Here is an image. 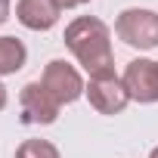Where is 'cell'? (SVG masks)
<instances>
[{
    "label": "cell",
    "mask_w": 158,
    "mask_h": 158,
    "mask_svg": "<svg viewBox=\"0 0 158 158\" xmlns=\"http://www.w3.org/2000/svg\"><path fill=\"white\" fill-rule=\"evenodd\" d=\"M65 47L84 65L90 77H112L115 74V53H112V28L96 16H77L65 28Z\"/></svg>",
    "instance_id": "6da1fadb"
},
{
    "label": "cell",
    "mask_w": 158,
    "mask_h": 158,
    "mask_svg": "<svg viewBox=\"0 0 158 158\" xmlns=\"http://www.w3.org/2000/svg\"><path fill=\"white\" fill-rule=\"evenodd\" d=\"M115 34L133 50H155L158 47V13L130 6L115 19Z\"/></svg>",
    "instance_id": "7a4b0ae2"
},
{
    "label": "cell",
    "mask_w": 158,
    "mask_h": 158,
    "mask_svg": "<svg viewBox=\"0 0 158 158\" xmlns=\"http://www.w3.org/2000/svg\"><path fill=\"white\" fill-rule=\"evenodd\" d=\"M40 84L53 93V99L59 106H71V102H77L87 93V84H84L81 71H77L71 62H65V59H50L47 62Z\"/></svg>",
    "instance_id": "3957f363"
},
{
    "label": "cell",
    "mask_w": 158,
    "mask_h": 158,
    "mask_svg": "<svg viewBox=\"0 0 158 158\" xmlns=\"http://www.w3.org/2000/svg\"><path fill=\"white\" fill-rule=\"evenodd\" d=\"M121 81L133 102H158V62L155 59H130Z\"/></svg>",
    "instance_id": "277c9868"
},
{
    "label": "cell",
    "mask_w": 158,
    "mask_h": 158,
    "mask_svg": "<svg viewBox=\"0 0 158 158\" xmlns=\"http://www.w3.org/2000/svg\"><path fill=\"white\" fill-rule=\"evenodd\" d=\"M19 109H22V124H53L62 106L53 99V93L40 81H31L19 93Z\"/></svg>",
    "instance_id": "5b68a950"
},
{
    "label": "cell",
    "mask_w": 158,
    "mask_h": 158,
    "mask_svg": "<svg viewBox=\"0 0 158 158\" xmlns=\"http://www.w3.org/2000/svg\"><path fill=\"white\" fill-rule=\"evenodd\" d=\"M90 106L99 112V115H121L130 102V93L124 87L121 77H90V84H87V93Z\"/></svg>",
    "instance_id": "8992f818"
},
{
    "label": "cell",
    "mask_w": 158,
    "mask_h": 158,
    "mask_svg": "<svg viewBox=\"0 0 158 158\" xmlns=\"http://www.w3.org/2000/svg\"><path fill=\"white\" fill-rule=\"evenodd\" d=\"M62 16V6L56 0H19L16 3V19L28 31H50Z\"/></svg>",
    "instance_id": "52a82bcc"
},
{
    "label": "cell",
    "mask_w": 158,
    "mask_h": 158,
    "mask_svg": "<svg viewBox=\"0 0 158 158\" xmlns=\"http://www.w3.org/2000/svg\"><path fill=\"white\" fill-rule=\"evenodd\" d=\"M28 62V50L19 37H0V77L16 74L19 68H25Z\"/></svg>",
    "instance_id": "ba28073f"
},
{
    "label": "cell",
    "mask_w": 158,
    "mask_h": 158,
    "mask_svg": "<svg viewBox=\"0 0 158 158\" xmlns=\"http://www.w3.org/2000/svg\"><path fill=\"white\" fill-rule=\"evenodd\" d=\"M16 158H62L50 139H25L16 149Z\"/></svg>",
    "instance_id": "9c48e42d"
},
{
    "label": "cell",
    "mask_w": 158,
    "mask_h": 158,
    "mask_svg": "<svg viewBox=\"0 0 158 158\" xmlns=\"http://www.w3.org/2000/svg\"><path fill=\"white\" fill-rule=\"evenodd\" d=\"M56 3H59L62 10H71V6H84V3H90V0H56Z\"/></svg>",
    "instance_id": "30bf717a"
},
{
    "label": "cell",
    "mask_w": 158,
    "mask_h": 158,
    "mask_svg": "<svg viewBox=\"0 0 158 158\" xmlns=\"http://www.w3.org/2000/svg\"><path fill=\"white\" fill-rule=\"evenodd\" d=\"M10 6H13L10 0H0V25H3V22L10 19Z\"/></svg>",
    "instance_id": "8fae6325"
},
{
    "label": "cell",
    "mask_w": 158,
    "mask_h": 158,
    "mask_svg": "<svg viewBox=\"0 0 158 158\" xmlns=\"http://www.w3.org/2000/svg\"><path fill=\"white\" fill-rule=\"evenodd\" d=\"M6 99H10V96H6V87H3V84H0V112H3V109H6Z\"/></svg>",
    "instance_id": "7c38bea8"
},
{
    "label": "cell",
    "mask_w": 158,
    "mask_h": 158,
    "mask_svg": "<svg viewBox=\"0 0 158 158\" xmlns=\"http://www.w3.org/2000/svg\"><path fill=\"white\" fill-rule=\"evenodd\" d=\"M149 158H158V146H155V149H152V152H149Z\"/></svg>",
    "instance_id": "4fadbf2b"
}]
</instances>
